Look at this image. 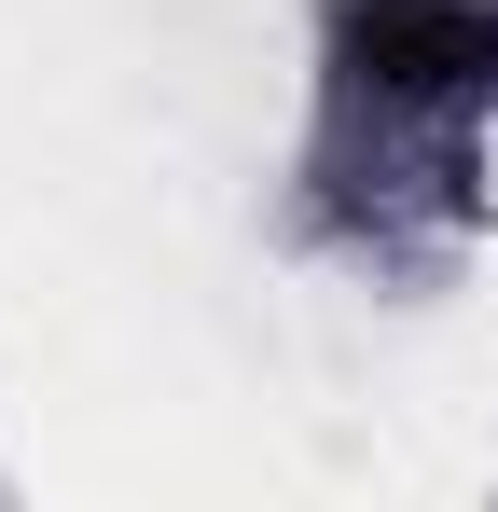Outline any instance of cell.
Here are the masks:
<instances>
[{"label":"cell","instance_id":"obj_1","mask_svg":"<svg viewBox=\"0 0 498 512\" xmlns=\"http://www.w3.org/2000/svg\"><path fill=\"white\" fill-rule=\"evenodd\" d=\"M498 97V0H346L332 14V111H374V153Z\"/></svg>","mask_w":498,"mask_h":512}]
</instances>
